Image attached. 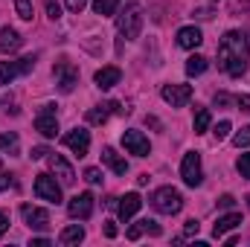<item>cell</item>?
Segmentation results:
<instances>
[{
  "label": "cell",
  "instance_id": "cell-46",
  "mask_svg": "<svg viewBox=\"0 0 250 247\" xmlns=\"http://www.w3.org/2000/svg\"><path fill=\"white\" fill-rule=\"evenodd\" d=\"M248 206H250V198H248Z\"/></svg>",
  "mask_w": 250,
  "mask_h": 247
},
{
  "label": "cell",
  "instance_id": "cell-11",
  "mask_svg": "<svg viewBox=\"0 0 250 247\" xmlns=\"http://www.w3.org/2000/svg\"><path fill=\"white\" fill-rule=\"evenodd\" d=\"M21 215H23V221H26L32 230H47V227H50V212L41 209V206L23 204V206H21Z\"/></svg>",
  "mask_w": 250,
  "mask_h": 247
},
{
  "label": "cell",
  "instance_id": "cell-28",
  "mask_svg": "<svg viewBox=\"0 0 250 247\" xmlns=\"http://www.w3.org/2000/svg\"><path fill=\"white\" fill-rule=\"evenodd\" d=\"M0 148H9L15 154L18 151V134H12V131L9 134H0Z\"/></svg>",
  "mask_w": 250,
  "mask_h": 247
},
{
  "label": "cell",
  "instance_id": "cell-15",
  "mask_svg": "<svg viewBox=\"0 0 250 247\" xmlns=\"http://www.w3.org/2000/svg\"><path fill=\"white\" fill-rule=\"evenodd\" d=\"M140 206H143V198H140L137 192H128L125 198H120L117 212H120V218H123V221H131V218L140 212Z\"/></svg>",
  "mask_w": 250,
  "mask_h": 247
},
{
  "label": "cell",
  "instance_id": "cell-4",
  "mask_svg": "<svg viewBox=\"0 0 250 247\" xmlns=\"http://www.w3.org/2000/svg\"><path fill=\"white\" fill-rule=\"evenodd\" d=\"M35 195H38L41 201L62 204V184H56V178H53V175L41 172V175L35 178Z\"/></svg>",
  "mask_w": 250,
  "mask_h": 247
},
{
  "label": "cell",
  "instance_id": "cell-8",
  "mask_svg": "<svg viewBox=\"0 0 250 247\" xmlns=\"http://www.w3.org/2000/svg\"><path fill=\"white\" fill-rule=\"evenodd\" d=\"M53 73H56V82H59V90L62 93H70L76 87V82H79V67L70 64V62H59L53 67Z\"/></svg>",
  "mask_w": 250,
  "mask_h": 247
},
{
  "label": "cell",
  "instance_id": "cell-17",
  "mask_svg": "<svg viewBox=\"0 0 250 247\" xmlns=\"http://www.w3.org/2000/svg\"><path fill=\"white\" fill-rule=\"evenodd\" d=\"M242 224V212H227V215H218V221H215V227H212V236L215 239H221V236H227L230 230H236Z\"/></svg>",
  "mask_w": 250,
  "mask_h": 247
},
{
  "label": "cell",
  "instance_id": "cell-1",
  "mask_svg": "<svg viewBox=\"0 0 250 247\" xmlns=\"http://www.w3.org/2000/svg\"><path fill=\"white\" fill-rule=\"evenodd\" d=\"M248 56H250L248 35H245L242 29H230V32L221 38V44H218V67H221L227 76L239 79V76L248 70Z\"/></svg>",
  "mask_w": 250,
  "mask_h": 247
},
{
  "label": "cell",
  "instance_id": "cell-19",
  "mask_svg": "<svg viewBox=\"0 0 250 247\" xmlns=\"http://www.w3.org/2000/svg\"><path fill=\"white\" fill-rule=\"evenodd\" d=\"M201 41H204V35H201L198 26H184V29H178V47L195 50V47H201Z\"/></svg>",
  "mask_w": 250,
  "mask_h": 247
},
{
  "label": "cell",
  "instance_id": "cell-3",
  "mask_svg": "<svg viewBox=\"0 0 250 247\" xmlns=\"http://www.w3.org/2000/svg\"><path fill=\"white\" fill-rule=\"evenodd\" d=\"M151 206L163 215H178L184 209V195L172 186H160V189L151 192Z\"/></svg>",
  "mask_w": 250,
  "mask_h": 247
},
{
  "label": "cell",
  "instance_id": "cell-26",
  "mask_svg": "<svg viewBox=\"0 0 250 247\" xmlns=\"http://www.w3.org/2000/svg\"><path fill=\"white\" fill-rule=\"evenodd\" d=\"M15 9H18V18H23V21H32V3L29 0H15Z\"/></svg>",
  "mask_w": 250,
  "mask_h": 247
},
{
  "label": "cell",
  "instance_id": "cell-22",
  "mask_svg": "<svg viewBox=\"0 0 250 247\" xmlns=\"http://www.w3.org/2000/svg\"><path fill=\"white\" fill-rule=\"evenodd\" d=\"M15 76H21V64L18 62H0V87L12 84Z\"/></svg>",
  "mask_w": 250,
  "mask_h": 247
},
{
  "label": "cell",
  "instance_id": "cell-29",
  "mask_svg": "<svg viewBox=\"0 0 250 247\" xmlns=\"http://www.w3.org/2000/svg\"><path fill=\"white\" fill-rule=\"evenodd\" d=\"M233 145L236 148H248L250 145V128H242V131L233 134Z\"/></svg>",
  "mask_w": 250,
  "mask_h": 247
},
{
  "label": "cell",
  "instance_id": "cell-16",
  "mask_svg": "<svg viewBox=\"0 0 250 247\" xmlns=\"http://www.w3.org/2000/svg\"><path fill=\"white\" fill-rule=\"evenodd\" d=\"M96 87H102V90H111L114 84H120V79H123V70L120 67H102V70H96Z\"/></svg>",
  "mask_w": 250,
  "mask_h": 247
},
{
  "label": "cell",
  "instance_id": "cell-24",
  "mask_svg": "<svg viewBox=\"0 0 250 247\" xmlns=\"http://www.w3.org/2000/svg\"><path fill=\"white\" fill-rule=\"evenodd\" d=\"M207 67H209V62H207L204 56H189L187 59V76H201Z\"/></svg>",
  "mask_w": 250,
  "mask_h": 247
},
{
  "label": "cell",
  "instance_id": "cell-32",
  "mask_svg": "<svg viewBox=\"0 0 250 247\" xmlns=\"http://www.w3.org/2000/svg\"><path fill=\"white\" fill-rule=\"evenodd\" d=\"M84 181H87V184H93V186H99V184H102V172L90 166V169H84Z\"/></svg>",
  "mask_w": 250,
  "mask_h": 247
},
{
  "label": "cell",
  "instance_id": "cell-6",
  "mask_svg": "<svg viewBox=\"0 0 250 247\" xmlns=\"http://www.w3.org/2000/svg\"><path fill=\"white\" fill-rule=\"evenodd\" d=\"M67 212H70V218H76V221H87V218L93 215V195H90V192L73 195L70 204H67Z\"/></svg>",
  "mask_w": 250,
  "mask_h": 247
},
{
  "label": "cell",
  "instance_id": "cell-34",
  "mask_svg": "<svg viewBox=\"0 0 250 247\" xmlns=\"http://www.w3.org/2000/svg\"><path fill=\"white\" fill-rule=\"evenodd\" d=\"M198 230H201V224H198V221H195V218H189L187 224H184V236H198Z\"/></svg>",
  "mask_w": 250,
  "mask_h": 247
},
{
  "label": "cell",
  "instance_id": "cell-18",
  "mask_svg": "<svg viewBox=\"0 0 250 247\" xmlns=\"http://www.w3.org/2000/svg\"><path fill=\"white\" fill-rule=\"evenodd\" d=\"M21 47H23L21 32H15L12 26H3L0 29V53H18Z\"/></svg>",
  "mask_w": 250,
  "mask_h": 247
},
{
  "label": "cell",
  "instance_id": "cell-14",
  "mask_svg": "<svg viewBox=\"0 0 250 247\" xmlns=\"http://www.w3.org/2000/svg\"><path fill=\"white\" fill-rule=\"evenodd\" d=\"M163 99H166L172 108H184L189 99H192V87H189V84H166V87H163Z\"/></svg>",
  "mask_w": 250,
  "mask_h": 247
},
{
  "label": "cell",
  "instance_id": "cell-37",
  "mask_svg": "<svg viewBox=\"0 0 250 247\" xmlns=\"http://www.w3.org/2000/svg\"><path fill=\"white\" fill-rule=\"evenodd\" d=\"M47 154H50V151H47V145H35V148L29 151V157H32V160H41V157H47Z\"/></svg>",
  "mask_w": 250,
  "mask_h": 247
},
{
  "label": "cell",
  "instance_id": "cell-7",
  "mask_svg": "<svg viewBox=\"0 0 250 247\" xmlns=\"http://www.w3.org/2000/svg\"><path fill=\"white\" fill-rule=\"evenodd\" d=\"M35 131L47 140H53L59 134V120H56V105H44V111L35 117Z\"/></svg>",
  "mask_w": 250,
  "mask_h": 247
},
{
  "label": "cell",
  "instance_id": "cell-40",
  "mask_svg": "<svg viewBox=\"0 0 250 247\" xmlns=\"http://www.w3.org/2000/svg\"><path fill=\"white\" fill-rule=\"evenodd\" d=\"M9 186H15V178L6 175V172H0V189H9Z\"/></svg>",
  "mask_w": 250,
  "mask_h": 247
},
{
  "label": "cell",
  "instance_id": "cell-43",
  "mask_svg": "<svg viewBox=\"0 0 250 247\" xmlns=\"http://www.w3.org/2000/svg\"><path fill=\"white\" fill-rule=\"evenodd\" d=\"M105 236H108V239H114V236H117V227H114V224H111V221H108V224H105Z\"/></svg>",
  "mask_w": 250,
  "mask_h": 247
},
{
  "label": "cell",
  "instance_id": "cell-39",
  "mask_svg": "<svg viewBox=\"0 0 250 247\" xmlns=\"http://www.w3.org/2000/svg\"><path fill=\"white\" fill-rule=\"evenodd\" d=\"M233 204H236V198H233V195H221V198H218V206H221V209H230Z\"/></svg>",
  "mask_w": 250,
  "mask_h": 247
},
{
  "label": "cell",
  "instance_id": "cell-5",
  "mask_svg": "<svg viewBox=\"0 0 250 247\" xmlns=\"http://www.w3.org/2000/svg\"><path fill=\"white\" fill-rule=\"evenodd\" d=\"M181 178H184V184H187V186H201L204 172H201V154H198V151H187V154H184Z\"/></svg>",
  "mask_w": 250,
  "mask_h": 247
},
{
  "label": "cell",
  "instance_id": "cell-23",
  "mask_svg": "<svg viewBox=\"0 0 250 247\" xmlns=\"http://www.w3.org/2000/svg\"><path fill=\"white\" fill-rule=\"evenodd\" d=\"M209 123H212V117H209V108H195V134H204V131H209Z\"/></svg>",
  "mask_w": 250,
  "mask_h": 247
},
{
  "label": "cell",
  "instance_id": "cell-10",
  "mask_svg": "<svg viewBox=\"0 0 250 247\" xmlns=\"http://www.w3.org/2000/svg\"><path fill=\"white\" fill-rule=\"evenodd\" d=\"M123 145H125L128 154H137V157H148V151H151V145H148V140L143 137V131H125Z\"/></svg>",
  "mask_w": 250,
  "mask_h": 247
},
{
  "label": "cell",
  "instance_id": "cell-31",
  "mask_svg": "<svg viewBox=\"0 0 250 247\" xmlns=\"http://www.w3.org/2000/svg\"><path fill=\"white\" fill-rule=\"evenodd\" d=\"M44 6H47V15H50V21H59V18H62V6H59L56 0H44Z\"/></svg>",
  "mask_w": 250,
  "mask_h": 247
},
{
  "label": "cell",
  "instance_id": "cell-9",
  "mask_svg": "<svg viewBox=\"0 0 250 247\" xmlns=\"http://www.w3.org/2000/svg\"><path fill=\"white\" fill-rule=\"evenodd\" d=\"M64 145H67L73 154L84 157L87 148H90V131H84V128H73V131H67V134H64Z\"/></svg>",
  "mask_w": 250,
  "mask_h": 247
},
{
  "label": "cell",
  "instance_id": "cell-21",
  "mask_svg": "<svg viewBox=\"0 0 250 247\" xmlns=\"http://www.w3.org/2000/svg\"><path fill=\"white\" fill-rule=\"evenodd\" d=\"M82 239H84V227H82V224H70V227H64V230H62V236H59V242H62L64 247L79 245Z\"/></svg>",
  "mask_w": 250,
  "mask_h": 247
},
{
  "label": "cell",
  "instance_id": "cell-20",
  "mask_svg": "<svg viewBox=\"0 0 250 247\" xmlns=\"http://www.w3.org/2000/svg\"><path fill=\"white\" fill-rule=\"evenodd\" d=\"M102 160H105V166H108L114 175H125V172H128V163L117 154V148H111V145L102 148Z\"/></svg>",
  "mask_w": 250,
  "mask_h": 247
},
{
  "label": "cell",
  "instance_id": "cell-13",
  "mask_svg": "<svg viewBox=\"0 0 250 247\" xmlns=\"http://www.w3.org/2000/svg\"><path fill=\"white\" fill-rule=\"evenodd\" d=\"M50 169H53V175L59 178V184L62 186H73L76 184V172H73V166L64 160L62 154H50Z\"/></svg>",
  "mask_w": 250,
  "mask_h": 247
},
{
  "label": "cell",
  "instance_id": "cell-35",
  "mask_svg": "<svg viewBox=\"0 0 250 247\" xmlns=\"http://www.w3.org/2000/svg\"><path fill=\"white\" fill-rule=\"evenodd\" d=\"M143 233H146V230H143V221H137V224H134V227L128 230V239H131V242H137V239H140Z\"/></svg>",
  "mask_w": 250,
  "mask_h": 247
},
{
  "label": "cell",
  "instance_id": "cell-2",
  "mask_svg": "<svg viewBox=\"0 0 250 247\" xmlns=\"http://www.w3.org/2000/svg\"><path fill=\"white\" fill-rule=\"evenodd\" d=\"M117 29L125 41H137L140 38V29H143V6L140 3H128L120 18H117Z\"/></svg>",
  "mask_w": 250,
  "mask_h": 247
},
{
  "label": "cell",
  "instance_id": "cell-44",
  "mask_svg": "<svg viewBox=\"0 0 250 247\" xmlns=\"http://www.w3.org/2000/svg\"><path fill=\"white\" fill-rule=\"evenodd\" d=\"M32 247H50V239H32Z\"/></svg>",
  "mask_w": 250,
  "mask_h": 247
},
{
  "label": "cell",
  "instance_id": "cell-25",
  "mask_svg": "<svg viewBox=\"0 0 250 247\" xmlns=\"http://www.w3.org/2000/svg\"><path fill=\"white\" fill-rule=\"evenodd\" d=\"M117 3H120V0H93V12L102 15V18H105V15H114V12H117Z\"/></svg>",
  "mask_w": 250,
  "mask_h": 247
},
{
  "label": "cell",
  "instance_id": "cell-36",
  "mask_svg": "<svg viewBox=\"0 0 250 247\" xmlns=\"http://www.w3.org/2000/svg\"><path fill=\"white\" fill-rule=\"evenodd\" d=\"M64 3H67V9H70V12H76V15L87 6V0H64Z\"/></svg>",
  "mask_w": 250,
  "mask_h": 247
},
{
  "label": "cell",
  "instance_id": "cell-41",
  "mask_svg": "<svg viewBox=\"0 0 250 247\" xmlns=\"http://www.w3.org/2000/svg\"><path fill=\"white\" fill-rule=\"evenodd\" d=\"M6 230H9V212H3V209H0V236H3Z\"/></svg>",
  "mask_w": 250,
  "mask_h": 247
},
{
  "label": "cell",
  "instance_id": "cell-30",
  "mask_svg": "<svg viewBox=\"0 0 250 247\" xmlns=\"http://www.w3.org/2000/svg\"><path fill=\"white\" fill-rule=\"evenodd\" d=\"M236 169H239V175H242V178H250V151H248V154H242V157H239Z\"/></svg>",
  "mask_w": 250,
  "mask_h": 247
},
{
  "label": "cell",
  "instance_id": "cell-33",
  "mask_svg": "<svg viewBox=\"0 0 250 247\" xmlns=\"http://www.w3.org/2000/svg\"><path fill=\"white\" fill-rule=\"evenodd\" d=\"M143 230H146L148 236H160V224L151 221V218H143Z\"/></svg>",
  "mask_w": 250,
  "mask_h": 247
},
{
  "label": "cell",
  "instance_id": "cell-38",
  "mask_svg": "<svg viewBox=\"0 0 250 247\" xmlns=\"http://www.w3.org/2000/svg\"><path fill=\"white\" fill-rule=\"evenodd\" d=\"M236 105H239V111H250V93L236 96Z\"/></svg>",
  "mask_w": 250,
  "mask_h": 247
},
{
  "label": "cell",
  "instance_id": "cell-45",
  "mask_svg": "<svg viewBox=\"0 0 250 247\" xmlns=\"http://www.w3.org/2000/svg\"><path fill=\"white\" fill-rule=\"evenodd\" d=\"M146 125H151V128H160V120H157V117H146Z\"/></svg>",
  "mask_w": 250,
  "mask_h": 247
},
{
  "label": "cell",
  "instance_id": "cell-27",
  "mask_svg": "<svg viewBox=\"0 0 250 247\" xmlns=\"http://www.w3.org/2000/svg\"><path fill=\"white\" fill-rule=\"evenodd\" d=\"M230 131H233V125L227 123V120H221V123L212 128V137H215V140L221 143V140H227V137H230Z\"/></svg>",
  "mask_w": 250,
  "mask_h": 247
},
{
  "label": "cell",
  "instance_id": "cell-12",
  "mask_svg": "<svg viewBox=\"0 0 250 247\" xmlns=\"http://www.w3.org/2000/svg\"><path fill=\"white\" fill-rule=\"evenodd\" d=\"M111 111H114V114H128V108H123L120 102H105V105H96V108L87 111V123L90 125H105L108 117H111Z\"/></svg>",
  "mask_w": 250,
  "mask_h": 247
},
{
  "label": "cell",
  "instance_id": "cell-42",
  "mask_svg": "<svg viewBox=\"0 0 250 247\" xmlns=\"http://www.w3.org/2000/svg\"><path fill=\"white\" fill-rule=\"evenodd\" d=\"M212 102H215V105H230V96H227V93H215Z\"/></svg>",
  "mask_w": 250,
  "mask_h": 247
}]
</instances>
